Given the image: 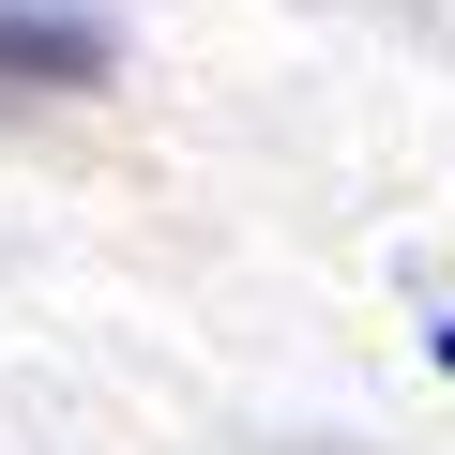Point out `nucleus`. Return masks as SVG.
Masks as SVG:
<instances>
[{
	"instance_id": "obj_2",
	"label": "nucleus",
	"mask_w": 455,
	"mask_h": 455,
	"mask_svg": "<svg viewBox=\"0 0 455 455\" xmlns=\"http://www.w3.org/2000/svg\"><path fill=\"white\" fill-rule=\"evenodd\" d=\"M425 364H440V379H455V319H440V334H425Z\"/></svg>"
},
{
	"instance_id": "obj_1",
	"label": "nucleus",
	"mask_w": 455,
	"mask_h": 455,
	"mask_svg": "<svg viewBox=\"0 0 455 455\" xmlns=\"http://www.w3.org/2000/svg\"><path fill=\"white\" fill-rule=\"evenodd\" d=\"M107 31L61 16V0H0V92H107Z\"/></svg>"
}]
</instances>
